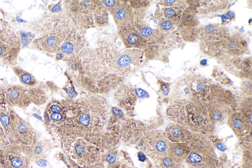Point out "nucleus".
<instances>
[{
    "label": "nucleus",
    "mask_w": 252,
    "mask_h": 168,
    "mask_svg": "<svg viewBox=\"0 0 252 168\" xmlns=\"http://www.w3.org/2000/svg\"><path fill=\"white\" fill-rule=\"evenodd\" d=\"M166 114L174 123L193 133L210 135L215 132L216 126L210 119L205 102L179 100L168 107Z\"/></svg>",
    "instance_id": "1"
},
{
    "label": "nucleus",
    "mask_w": 252,
    "mask_h": 168,
    "mask_svg": "<svg viewBox=\"0 0 252 168\" xmlns=\"http://www.w3.org/2000/svg\"><path fill=\"white\" fill-rule=\"evenodd\" d=\"M61 50L65 54H69L73 50V45L71 43L66 42L62 46Z\"/></svg>",
    "instance_id": "23"
},
{
    "label": "nucleus",
    "mask_w": 252,
    "mask_h": 168,
    "mask_svg": "<svg viewBox=\"0 0 252 168\" xmlns=\"http://www.w3.org/2000/svg\"><path fill=\"white\" fill-rule=\"evenodd\" d=\"M161 26L165 30H169L171 28L172 25L169 21H164L162 23Z\"/></svg>",
    "instance_id": "26"
},
{
    "label": "nucleus",
    "mask_w": 252,
    "mask_h": 168,
    "mask_svg": "<svg viewBox=\"0 0 252 168\" xmlns=\"http://www.w3.org/2000/svg\"><path fill=\"white\" fill-rule=\"evenodd\" d=\"M139 148L154 162L167 155L170 141L164 132L146 131L139 140Z\"/></svg>",
    "instance_id": "6"
},
{
    "label": "nucleus",
    "mask_w": 252,
    "mask_h": 168,
    "mask_svg": "<svg viewBox=\"0 0 252 168\" xmlns=\"http://www.w3.org/2000/svg\"><path fill=\"white\" fill-rule=\"evenodd\" d=\"M119 29L133 27V14L130 6L126 2L118 1L111 12Z\"/></svg>",
    "instance_id": "12"
},
{
    "label": "nucleus",
    "mask_w": 252,
    "mask_h": 168,
    "mask_svg": "<svg viewBox=\"0 0 252 168\" xmlns=\"http://www.w3.org/2000/svg\"><path fill=\"white\" fill-rule=\"evenodd\" d=\"M102 157L103 162L106 161L110 165L115 164L117 160V155L112 151H108L105 154L102 155Z\"/></svg>",
    "instance_id": "21"
},
{
    "label": "nucleus",
    "mask_w": 252,
    "mask_h": 168,
    "mask_svg": "<svg viewBox=\"0 0 252 168\" xmlns=\"http://www.w3.org/2000/svg\"><path fill=\"white\" fill-rule=\"evenodd\" d=\"M10 123L14 134L19 143L28 147L35 145L38 140L34 128L21 118L12 108L9 111Z\"/></svg>",
    "instance_id": "8"
},
{
    "label": "nucleus",
    "mask_w": 252,
    "mask_h": 168,
    "mask_svg": "<svg viewBox=\"0 0 252 168\" xmlns=\"http://www.w3.org/2000/svg\"><path fill=\"white\" fill-rule=\"evenodd\" d=\"M239 111L252 123V100L251 98H246L242 100L239 105Z\"/></svg>",
    "instance_id": "20"
},
{
    "label": "nucleus",
    "mask_w": 252,
    "mask_h": 168,
    "mask_svg": "<svg viewBox=\"0 0 252 168\" xmlns=\"http://www.w3.org/2000/svg\"><path fill=\"white\" fill-rule=\"evenodd\" d=\"M30 147L21 144H9L0 149L3 168H31Z\"/></svg>",
    "instance_id": "7"
},
{
    "label": "nucleus",
    "mask_w": 252,
    "mask_h": 168,
    "mask_svg": "<svg viewBox=\"0 0 252 168\" xmlns=\"http://www.w3.org/2000/svg\"><path fill=\"white\" fill-rule=\"evenodd\" d=\"M153 163L156 168H185L183 164L175 162L167 155Z\"/></svg>",
    "instance_id": "18"
},
{
    "label": "nucleus",
    "mask_w": 252,
    "mask_h": 168,
    "mask_svg": "<svg viewBox=\"0 0 252 168\" xmlns=\"http://www.w3.org/2000/svg\"><path fill=\"white\" fill-rule=\"evenodd\" d=\"M242 149L241 168H252V145H241Z\"/></svg>",
    "instance_id": "19"
},
{
    "label": "nucleus",
    "mask_w": 252,
    "mask_h": 168,
    "mask_svg": "<svg viewBox=\"0 0 252 168\" xmlns=\"http://www.w3.org/2000/svg\"><path fill=\"white\" fill-rule=\"evenodd\" d=\"M119 168H135L132 166H130L128 165L123 164L121 166H120Z\"/></svg>",
    "instance_id": "28"
},
{
    "label": "nucleus",
    "mask_w": 252,
    "mask_h": 168,
    "mask_svg": "<svg viewBox=\"0 0 252 168\" xmlns=\"http://www.w3.org/2000/svg\"><path fill=\"white\" fill-rule=\"evenodd\" d=\"M164 132L168 140L173 143H189L193 134L187 127L174 122L168 125Z\"/></svg>",
    "instance_id": "14"
},
{
    "label": "nucleus",
    "mask_w": 252,
    "mask_h": 168,
    "mask_svg": "<svg viewBox=\"0 0 252 168\" xmlns=\"http://www.w3.org/2000/svg\"><path fill=\"white\" fill-rule=\"evenodd\" d=\"M165 15L168 18H172L175 15V11L171 8H167L165 10Z\"/></svg>",
    "instance_id": "25"
},
{
    "label": "nucleus",
    "mask_w": 252,
    "mask_h": 168,
    "mask_svg": "<svg viewBox=\"0 0 252 168\" xmlns=\"http://www.w3.org/2000/svg\"><path fill=\"white\" fill-rule=\"evenodd\" d=\"M102 3L105 6L106 8L108 9V10L112 12L113 9L116 6L118 1L116 0H103Z\"/></svg>",
    "instance_id": "24"
},
{
    "label": "nucleus",
    "mask_w": 252,
    "mask_h": 168,
    "mask_svg": "<svg viewBox=\"0 0 252 168\" xmlns=\"http://www.w3.org/2000/svg\"><path fill=\"white\" fill-rule=\"evenodd\" d=\"M31 168H32L31 167Z\"/></svg>",
    "instance_id": "31"
},
{
    "label": "nucleus",
    "mask_w": 252,
    "mask_h": 168,
    "mask_svg": "<svg viewBox=\"0 0 252 168\" xmlns=\"http://www.w3.org/2000/svg\"><path fill=\"white\" fill-rule=\"evenodd\" d=\"M10 144L0 123V149Z\"/></svg>",
    "instance_id": "22"
},
{
    "label": "nucleus",
    "mask_w": 252,
    "mask_h": 168,
    "mask_svg": "<svg viewBox=\"0 0 252 168\" xmlns=\"http://www.w3.org/2000/svg\"><path fill=\"white\" fill-rule=\"evenodd\" d=\"M191 151L189 143L170 142L167 154L175 162L183 164Z\"/></svg>",
    "instance_id": "16"
},
{
    "label": "nucleus",
    "mask_w": 252,
    "mask_h": 168,
    "mask_svg": "<svg viewBox=\"0 0 252 168\" xmlns=\"http://www.w3.org/2000/svg\"><path fill=\"white\" fill-rule=\"evenodd\" d=\"M119 167L118 168H119Z\"/></svg>",
    "instance_id": "30"
},
{
    "label": "nucleus",
    "mask_w": 252,
    "mask_h": 168,
    "mask_svg": "<svg viewBox=\"0 0 252 168\" xmlns=\"http://www.w3.org/2000/svg\"><path fill=\"white\" fill-rule=\"evenodd\" d=\"M13 69L21 83L24 86L33 87L38 84L37 81L32 74L20 67L15 66Z\"/></svg>",
    "instance_id": "17"
},
{
    "label": "nucleus",
    "mask_w": 252,
    "mask_h": 168,
    "mask_svg": "<svg viewBox=\"0 0 252 168\" xmlns=\"http://www.w3.org/2000/svg\"><path fill=\"white\" fill-rule=\"evenodd\" d=\"M21 41L11 26L0 20V62L15 66L20 51Z\"/></svg>",
    "instance_id": "5"
},
{
    "label": "nucleus",
    "mask_w": 252,
    "mask_h": 168,
    "mask_svg": "<svg viewBox=\"0 0 252 168\" xmlns=\"http://www.w3.org/2000/svg\"><path fill=\"white\" fill-rule=\"evenodd\" d=\"M47 99L45 86L42 84H38L33 87L0 85V101L11 107L26 109L31 104H44Z\"/></svg>",
    "instance_id": "3"
},
{
    "label": "nucleus",
    "mask_w": 252,
    "mask_h": 168,
    "mask_svg": "<svg viewBox=\"0 0 252 168\" xmlns=\"http://www.w3.org/2000/svg\"><path fill=\"white\" fill-rule=\"evenodd\" d=\"M191 151L213 157H218L215 146L209 135L193 133L192 137L189 143Z\"/></svg>",
    "instance_id": "9"
},
{
    "label": "nucleus",
    "mask_w": 252,
    "mask_h": 168,
    "mask_svg": "<svg viewBox=\"0 0 252 168\" xmlns=\"http://www.w3.org/2000/svg\"><path fill=\"white\" fill-rule=\"evenodd\" d=\"M210 97L206 104L207 110L213 124H223L228 117L234 112L235 100L227 91L221 88L211 87Z\"/></svg>",
    "instance_id": "4"
},
{
    "label": "nucleus",
    "mask_w": 252,
    "mask_h": 168,
    "mask_svg": "<svg viewBox=\"0 0 252 168\" xmlns=\"http://www.w3.org/2000/svg\"><path fill=\"white\" fill-rule=\"evenodd\" d=\"M62 143L64 153L73 168H103L102 154L94 144L74 135L65 136Z\"/></svg>",
    "instance_id": "2"
},
{
    "label": "nucleus",
    "mask_w": 252,
    "mask_h": 168,
    "mask_svg": "<svg viewBox=\"0 0 252 168\" xmlns=\"http://www.w3.org/2000/svg\"><path fill=\"white\" fill-rule=\"evenodd\" d=\"M185 162L188 168H222L218 157L196 153L191 151Z\"/></svg>",
    "instance_id": "10"
},
{
    "label": "nucleus",
    "mask_w": 252,
    "mask_h": 168,
    "mask_svg": "<svg viewBox=\"0 0 252 168\" xmlns=\"http://www.w3.org/2000/svg\"><path fill=\"white\" fill-rule=\"evenodd\" d=\"M226 122L235 135L239 138L252 132V123L239 111H234L231 114Z\"/></svg>",
    "instance_id": "13"
},
{
    "label": "nucleus",
    "mask_w": 252,
    "mask_h": 168,
    "mask_svg": "<svg viewBox=\"0 0 252 168\" xmlns=\"http://www.w3.org/2000/svg\"><path fill=\"white\" fill-rule=\"evenodd\" d=\"M136 94L139 97H144L146 95V93L141 89L136 90Z\"/></svg>",
    "instance_id": "27"
},
{
    "label": "nucleus",
    "mask_w": 252,
    "mask_h": 168,
    "mask_svg": "<svg viewBox=\"0 0 252 168\" xmlns=\"http://www.w3.org/2000/svg\"><path fill=\"white\" fill-rule=\"evenodd\" d=\"M0 168H3L0 161Z\"/></svg>",
    "instance_id": "29"
},
{
    "label": "nucleus",
    "mask_w": 252,
    "mask_h": 168,
    "mask_svg": "<svg viewBox=\"0 0 252 168\" xmlns=\"http://www.w3.org/2000/svg\"><path fill=\"white\" fill-rule=\"evenodd\" d=\"M118 34L127 48L144 49L147 46L145 38L134 27L120 28Z\"/></svg>",
    "instance_id": "11"
},
{
    "label": "nucleus",
    "mask_w": 252,
    "mask_h": 168,
    "mask_svg": "<svg viewBox=\"0 0 252 168\" xmlns=\"http://www.w3.org/2000/svg\"><path fill=\"white\" fill-rule=\"evenodd\" d=\"M11 107L0 101V123L10 144H20L15 137L9 120V111Z\"/></svg>",
    "instance_id": "15"
}]
</instances>
